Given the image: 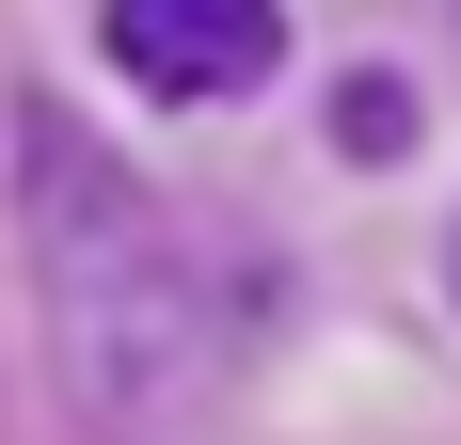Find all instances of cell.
Returning a JSON list of instances; mask_svg holds the SVG:
<instances>
[{
  "label": "cell",
  "instance_id": "1",
  "mask_svg": "<svg viewBox=\"0 0 461 445\" xmlns=\"http://www.w3.org/2000/svg\"><path fill=\"white\" fill-rule=\"evenodd\" d=\"M16 239H32V318L64 366V413L95 445H176V413L223 382V286L191 222L64 112H16Z\"/></svg>",
  "mask_w": 461,
  "mask_h": 445
},
{
  "label": "cell",
  "instance_id": "2",
  "mask_svg": "<svg viewBox=\"0 0 461 445\" xmlns=\"http://www.w3.org/2000/svg\"><path fill=\"white\" fill-rule=\"evenodd\" d=\"M95 32L128 64V95L159 112H223L286 64V0H95Z\"/></svg>",
  "mask_w": 461,
  "mask_h": 445
},
{
  "label": "cell",
  "instance_id": "3",
  "mask_svg": "<svg viewBox=\"0 0 461 445\" xmlns=\"http://www.w3.org/2000/svg\"><path fill=\"white\" fill-rule=\"evenodd\" d=\"M398 143H414L398 128V80H350V159H398Z\"/></svg>",
  "mask_w": 461,
  "mask_h": 445
},
{
  "label": "cell",
  "instance_id": "4",
  "mask_svg": "<svg viewBox=\"0 0 461 445\" xmlns=\"http://www.w3.org/2000/svg\"><path fill=\"white\" fill-rule=\"evenodd\" d=\"M446 303H461V239H446Z\"/></svg>",
  "mask_w": 461,
  "mask_h": 445
}]
</instances>
